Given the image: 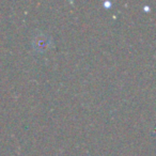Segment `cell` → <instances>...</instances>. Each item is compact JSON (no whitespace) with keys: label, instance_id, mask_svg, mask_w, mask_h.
<instances>
[{"label":"cell","instance_id":"obj_1","mask_svg":"<svg viewBox=\"0 0 156 156\" xmlns=\"http://www.w3.org/2000/svg\"><path fill=\"white\" fill-rule=\"evenodd\" d=\"M32 46L37 51L45 52L51 46V39L48 34L44 32H37L33 34Z\"/></svg>","mask_w":156,"mask_h":156}]
</instances>
